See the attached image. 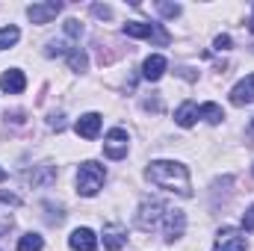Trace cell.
I'll list each match as a JSON object with an SVG mask.
<instances>
[{
  "mask_svg": "<svg viewBox=\"0 0 254 251\" xmlns=\"http://www.w3.org/2000/svg\"><path fill=\"white\" fill-rule=\"evenodd\" d=\"M145 175H148V181H151L154 187L178 192V195H184V198L192 195L190 172H187V166H181V163H175V160H154Z\"/></svg>",
  "mask_w": 254,
  "mask_h": 251,
  "instance_id": "6da1fadb",
  "label": "cell"
},
{
  "mask_svg": "<svg viewBox=\"0 0 254 251\" xmlns=\"http://www.w3.org/2000/svg\"><path fill=\"white\" fill-rule=\"evenodd\" d=\"M104 181H107V172H104V166H98V163H83L80 169H77V192L83 195V198H92V195H98V189L104 187Z\"/></svg>",
  "mask_w": 254,
  "mask_h": 251,
  "instance_id": "7a4b0ae2",
  "label": "cell"
},
{
  "mask_svg": "<svg viewBox=\"0 0 254 251\" xmlns=\"http://www.w3.org/2000/svg\"><path fill=\"white\" fill-rule=\"evenodd\" d=\"M166 213H169V207H166L160 198H145V201L139 204V213H136V228L154 231V228L160 225V219H166Z\"/></svg>",
  "mask_w": 254,
  "mask_h": 251,
  "instance_id": "3957f363",
  "label": "cell"
},
{
  "mask_svg": "<svg viewBox=\"0 0 254 251\" xmlns=\"http://www.w3.org/2000/svg\"><path fill=\"white\" fill-rule=\"evenodd\" d=\"M125 36L130 39H154V42H160V45H166L169 42V33L160 27V24H142V21H127L125 30H122Z\"/></svg>",
  "mask_w": 254,
  "mask_h": 251,
  "instance_id": "277c9868",
  "label": "cell"
},
{
  "mask_svg": "<svg viewBox=\"0 0 254 251\" xmlns=\"http://www.w3.org/2000/svg\"><path fill=\"white\" fill-rule=\"evenodd\" d=\"M127 130L122 127H113L110 133H107V139H104V154L110 157V160H125L127 157Z\"/></svg>",
  "mask_w": 254,
  "mask_h": 251,
  "instance_id": "5b68a950",
  "label": "cell"
},
{
  "mask_svg": "<svg viewBox=\"0 0 254 251\" xmlns=\"http://www.w3.org/2000/svg\"><path fill=\"white\" fill-rule=\"evenodd\" d=\"M213 251H246V237L237 228H222L219 237H216Z\"/></svg>",
  "mask_w": 254,
  "mask_h": 251,
  "instance_id": "8992f818",
  "label": "cell"
},
{
  "mask_svg": "<svg viewBox=\"0 0 254 251\" xmlns=\"http://www.w3.org/2000/svg\"><path fill=\"white\" fill-rule=\"evenodd\" d=\"M60 12H63V3H60V0L33 3V6L27 9V15H30V21H33V24H48V21H54Z\"/></svg>",
  "mask_w": 254,
  "mask_h": 251,
  "instance_id": "52a82bcc",
  "label": "cell"
},
{
  "mask_svg": "<svg viewBox=\"0 0 254 251\" xmlns=\"http://www.w3.org/2000/svg\"><path fill=\"white\" fill-rule=\"evenodd\" d=\"M184 228H187V216H184V210H172L169 207V213H166V243H175L178 237H184Z\"/></svg>",
  "mask_w": 254,
  "mask_h": 251,
  "instance_id": "ba28073f",
  "label": "cell"
},
{
  "mask_svg": "<svg viewBox=\"0 0 254 251\" xmlns=\"http://www.w3.org/2000/svg\"><path fill=\"white\" fill-rule=\"evenodd\" d=\"M0 89H3L6 95H21V92L27 89V77H24V71L9 68V71L0 77Z\"/></svg>",
  "mask_w": 254,
  "mask_h": 251,
  "instance_id": "9c48e42d",
  "label": "cell"
},
{
  "mask_svg": "<svg viewBox=\"0 0 254 251\" xmlns=\"http://www.w3.org/2000/svg\"><path fill=\"white\" fill-rule=\"evenodd\" d=\"M68 246H71L74 251H95L98 249V237H95L89 228H77V231H71Z\"/></svg>",
  "mask_w": 254,
  "mask_h": 251,
  "instance_id": "30bf717a",
  "label": "cell"
},
{
  "mask_svg": "<svg viewBox=\"0 0 254 251\" xmlns=\"http://www.w3.org/2000/svg\"><path fill=\"white\" fill-rule=\"evenodd\" d=\"M74 130H77V136H83V139H95V136L101 133V116H98V113L80 116V119L74 122Z\"/></svg>",
  "mask_w": 254,
  "mask_h": 251,
  "instance_id": "8fae6325",
  "label": "cell"
},
{
  "mask_svg": "<svg viewBox=\"0 0 254 251\" xmlns=\"http://www.w3.org/2000/svg\"><path fill=\"white\" fill-rule=\"evenodd\" d=\"M252 101H254V74H249L246 80H240L231 89V104L234 107H243V104H252Z\"/></svg>",
  "mask_w": 254,
  "mask_h": 251,
  "instance_id": "7c38bea8",
  "label": "cell"
},
{
  "mask_svg": "<svg viewBox=\"0 0 254 251\" xmlns=\"http://www.w3.org/2000/svg\"><path fill=\"white\" fill-rule=\"evenodd\" d=\"M166 57H160V54H151L148 60H145V65H142V74H145V80H160L163 74H166Z\"/></svg>",
  "mask_w": 254,
  "mask_h": 251,
  "instance_id": "4fadbf2b",
  "label": "cell"
},
{
  "mask_svg": "<svg viewBox=\"0 0 254 251\" xmlns=\"http://www.w3.org/2000/svg\"><path fill=\"white\" fill-rule=\"evenodd\" d=\"M125 243H127L125 228H119V225H107L104 228V246H107V251H119Z\"/></svg>",
  "mask_w": 254,
  "mask_h": 251,
  "instance_id": "5bb4252c",
  "label": "cell"
},
{
  "mask_svg": "<svg viewBox=\"0 0 254 251\" xmlns=\"http://www.w3.org/2000/svg\"><path fill=\"white\" fill-rule=\"evenodd\" d=\"M195 119H198V104H195V101H184V104L178 107V113H175V122L181 127H192Z\"/></svg>",
  "mask_w": 254,
  "mask_h": 251,
  "instance_id": "9a60e30c",
  "label": "cell"
},
{
  "mask_svg": "<svg viewBox=\"0 0 254 251\" xmlns=\"http://www.w3.org/2000/svg\"><path fill=\"white\" fill-rule=\"evenodd\" d=\"M198 116H201L204 122H210V125H219V122L225 119L222 107H219V104H213V101H210V104H201V107H198Z\"/></svg>",
  "mask_w": 254,
  "mask_h": 251,
  "instance_id": "2e32d148",
  "label": "cell"
},
{
  "mask_svg": "<svg viewBox=\"0 0 254 251\" xmlns=\"http://www.w3.org/2000/svg\"><path fill=\"white\" fill-rule=\"evenodd\" d=\"M18 39H21V30H18L15 24H9V27H0V51L12 48Z\"/></svg>",
  "mask_w": 254,
  "mask_h": 251,
  "instance_id": "e0dca14e",
  "label": "cell"
},
{
  "mask_svg": "<svg viewBox=\"0 0 254 251\" xmlns=\"http://www.w3.org/2000/svg\"><path fill=\"white\" fill-rule=\"evenodd\" d=\"M42 249H45V240L39 234H24L18 240V251H42Z\"/></svg>",
  "mask_w": 254,
  "mask_h": 251,
  "instance_id": "ac0fdd59",
  "label": "cell"
},
{
  "mask_svg": "<svg viewBox=\"0 0 254 251\" xmlns=\"http://www.w3.org/2000/svg\"><path fill=\"white\" fill-rule=\"evenodd\" d=\"M68 65H71V71H86L89 60H86V54H83L80 48H71V51H68Z\"/></svg>",
  "mask_w": 254,
  "mask_h": 251,
  "instance_id": "d6986e66",
  "label": "cell"
},
{
  "mask_svg": "<svg viewBox=\"0 0 254 251\" xmlns=\"http://www.w3.org/2000/svg\"><path fill=\"white\" fill-rule=\"evenodd\" d=\"M157 9H160L166 18H175V15H181V6H178V3H157Z\"/></svg>",
  "mask_w": 254,
  "mask_h": 251,
  "instance_id": "ffe728a7",
  "label": "cell"
},
{
  "mask_svg": "<svg viewBox=\"0 0 254 251\" xmlns=\"http://www.w3.org/2000/svg\"><path fill=\"white\" fill-rule=\"evenodd\" d=\"M243 231H254V204L243 213Z\"/></svg>",
  "mask_w": 254,
  "mask_h": 251,
  "instance_id": "44dd1931",
  "label": "cell"
},
{
  "mask_svg": "<svg viewBox=\"0 0 254 251\" xmlns=\"http://www.w3.org/2000/svg\"><path fill=\"white\" fill-rule=\"evenodd\" d=\"M213 45H216V51H228L231 48V36H216Z\"/></svg>",
  "mask_w": 254,
  "mask_h": 251,
  "instance_id": "7402d4cb",
  "label": "cell"
},
{
  "mask_svg": "<svg viewBox=\"0 0 254 251\" xmlns=\"http://www.w3.org/2000/svg\"><path fill=\"white\" fill-rule=\"evenodd\" d=\"M92 12H95L98 18H110V15H113V9H110V6H92Z\"/></svg>",
  "mask_w": 254,
  "mask_h": 251,
  "instance_id": "603a6c76",
  "label": "cell"
},
{
  "mask_svg": "<svg viewBox=\"0 0 254 251\" xmlns=\"http://www.w3.org/2000/svg\"><path fill=\"white\" fill-rule=\"evenodd\" d=\"M80 30H83V27H80V21H68V24H65V33H68V36H77Z\"/></svg>",
  "mask_w": 254,
  "mask_h": 251,
  "instance_id": "cb8c5ba5",
  "label": "cell"
},
{
  "mask_svg": "<svg viewBox=\"0 0 254 251\" xmlns=\"http://www.w3.org/2000/svg\"><path fill=\"white\" fill-rule=\"evenodd\" d=\"M249 30L254 33V12H252V21H249Z\"/></svg>",
  "mask_w": 254,
  "mask_h": 251,
  "instance_id": "d4e9b609",
  "label": "cell"
},
{
  "mask_svg": "<svg viewBox=\"0 0 254 251\" xmlns=\"http://www.w3.org/2000/svg\"><path fill=\"white\" fill-rule=\"evenodd\" d=\"M0 181H6V172H3V169H0Z\"/></svg>",
  "mask_w": 254,
  "mask_h": 251,
  "instance_id": "484cf974",
  "label": "cell"
}]
</instances>
